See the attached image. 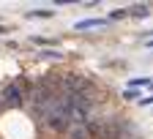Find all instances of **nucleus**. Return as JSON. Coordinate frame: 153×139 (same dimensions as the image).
I'll return each instance as SVG.
<instances>
[{
    "label": "nucleus",
    "instance_id": "nucleus-2",
    "mask_svg": "<svg viewBox=\"0 0 153 139\" xmlns=\"http://www.w3.org/2000/svg\"><path fill=\"white\" fill-rule=\"evenodd\" d=\"M66 134H68V139H90V134H88V126H85V123H71V128H68Z\"/></svg>",
    "mask_w": 153,
    "mask_h": 139
},
{
    "label": "nucleus",
    "instance_id": "nucleus-6",
    "mask_svg": "<svg viewBox=\"0 0 153 139\" xmlns=\"http://www.w3.org/2000/svg\"><path fill=\"white\" fill-rule=\"evenodd\" d=\"M131 85H134V87H142V85H150V79H145V76H137V79H131Z\"/></svg>",
    "mask_w": 153,
    "mask_h": 139
},
{
    "label": "nucleus",
    "instance_id": "nucleus-5",
    "mask_svg": "<svg viewBox=\"0 0 153 139\" xmlns=\"http://www.w3.org/2000/svg\"><path fill=\"white\" fill-rule=\"evenodd\" d=\"M52 14H55V11H49V8H38V11H30L27 16H36V19H38V16H44V19H47V16H52Z\"/></svg>",
    "mask_w": 153,
    "mask_h": 139
},
{
    "label": "nucleus",
    "instance_id": "nucleus-9",
    "mask_svg": "<svg viewBox=\"0 0 153 139\" xmlns=\"http://www.w3.org/2000/svg\"><path fill=\"white\" fill-rule=\"evenodd\" d=\"M142 104H153V95L150 98H142Z\"/></svg>",
    "mask_w": 153,
    "mask_h": 139
},
{
    "label": "nucleus",
    "instance_id": "nucleus-3",
    "mask_svg": "<svg viewBox=\"0 0 153 139\" xmlns=\"http://www.w3.org/2000/svg\"><path fill=\"white\" fill-rule=\"evenodd\" d=\"M104 22H107V19H82V22H76L74 27L76 30H88V27H101Z\"/></svg>",
    "mask_w": 153,
    "mask_h": 139
},
{
    "label": "nucleus",
    "instance_id": "nucleus-4",
    "mask_svg": "<svg viewBox=\"0 0 153 139\" xmlns=\"http://www.w3.org/2000/svg\"><path fill=\"white\" fill-rule=\"evenodd\" d=\"M128 16H140V19L148 16V6H131L128 8Z\"/></svg>",
    "mask_w": 153,
    "mask_h": 139
},
{
    "label": "nucleus",
    "instance_id": "nucleus-1",
    "mask_svg": "<svg viewBox=\"0 0 153 139\" xmlns=\"http://www.w3.org/2000/svg\"><path fill=\"white\" fill-rule=\"evenodd\" d=\"M27 85L25 79H19V82H11L3 87V93H0V109H11V106H22V101L27 98Z\"/></svg>",
    "mask_w": 153,
    "mask_h": 139
},
{
    "label": "nucleus",
    "instance_id": "nucleus-7",
    "mask_svg": "<svg viewBox=\"0 0 153 139\" xmlns=\"http://www.w3.org/2000/svg\"><path fill=\"white\" fill-rule=\"evenodd\" d=\"M123 98H126V101H131V98H140V93H137V90H131V87H128V90L123 93Z\"/></svg>",
    "mask_w": 153,
    "mask_h": 139
},
{
    "label": "nucleus",
    "instance_id": "nucleus-8",
    "mask_svg": "<svg viewBox=\"0 0 153 139\" xmlns=\"http://www.w3.org/2000/svg\"><path fill=\"white\" fill-rule=\"evenodd\" d=\"M41 57H60V52H55V49H44Z\"/></svg>",
    "mask_w": 153,
    "mask_h": 139
}]
</instances>
